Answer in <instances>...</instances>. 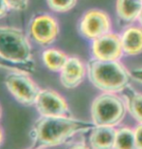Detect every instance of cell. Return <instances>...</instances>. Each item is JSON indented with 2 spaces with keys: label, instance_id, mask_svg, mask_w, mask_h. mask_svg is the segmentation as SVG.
Segmentation results:
<instances>
[{
  "label": "cell",
  "instance_id": "obj_1",
  "mask_svg": "<svg viewBox=\"0 0 142 149\" xmlns=\"http://www.w3.org/2000/svg\"><path fill=\"white\" fill-rule=\"evenodd\" d=\"M94 127V124L72 118L69 115L41 116L30 132L32 148L45 149L63 143L71 136Z\"/></svg>",
  "mask_w": 142,
  "mask_h": 149
},
{
  "label": "cell",
  "instance_id": "obj_19",
  "mask_svg": "<svg viewBox=\"0 0 142 149\" xmlns=\"http://www.w3.org/2000/svg\"><path fill=\"white\" fill-rule=\"evenodd\" d=\"M11 10L15 11H24L28 7L29 0H6Z\"/></svg>",
  "mask_w": 142,
  "mask_h": 149
},
{
  "label": "cell",
  "instance_id": "obj_13",
  "mask_svg": "<svg viewBox=\"0 0 142 149\" xmlns=\"http://www.w3.org/2000/svg\"><path fill=\"white\" fill-rule=\"evenodd\" d=\"M142 10V0H117V16L124 22H132L137 20Z\"/></svg>",
  "mask_w": 142,
  "mask_h": 149
},
{
  "label": "cell",
  "instance_id": "obj_16",
  "mask_svg": "<svg viewBox=\"0 0 142 149\" xmlns=\"http://www.w3.org/2000/svg\"><path fill=\"white\" fill-rule=\"evenodd\" d=\"M127 109H129L132 115L142 124V94L132 93L128 97Z\"/></svg>",
  "mask_w": 142,
  "mask_h": 149
},
{
  "label": "cell",
  "instance_id": "obj_11",
  "mask_svg": "<svg viewBox=\"0 0 142 149\" xmlns=\"http://www.w3.org/2000/svg\"><path fill=\"white\" fill-rule=\"evenodd\" d=\"M126 55H137L142 52V26L130 25L120 34Z\"/></svg>",
  "mask_w": 142,
  "mask_h": 149
},
{
  "label": "cell",
  "instance_id": "obj_17",
  "mask_svg": "<svg viewBox=\"0 0 142 149\" xmlns=\"http://www.w3.org/2000/svg\"><path fill=\"white\" fill-rule=\"evenodd\" d=\"M47 6L55 13H67L78 3V0H46Z\"/></svg>",
  "mask_w": 142,
  "mask_h": 149
},
{
  "label": "cell",
  "instance_id": "obj_2",
  "mask_svg": "<svg viewBox=\"0 0 142 149\" xmlns=\"http://www.w3.org/2000/svg\"><path fill=\"white\" fill-rule=\"evenodd\" d=\"M88 79L95 87L115 93L127 88L132 79L129 71L119 60H99L92 58L87 63Z\"/></svg>",
  "mask_w": 142,
  "mask_h": 149
},
{
  "label": "cell",
  "instance_id": "obj_15",
  "mask_svg": "<svg viewBox=\"0 0 142 149\" xmlns=\"http://www.w3.org/2000/svg\"><path fill=\"white\" fill-rule=\"evenodd\" d=\"M114 147L115 149H135L136 142L134 132L128 128H123L116 132Z\"/></svg>",
  "mask_w": 142,
  "mask_h": 149
},
{
  "label": "cell",
  "instance_id": "obj_27",
  "mask_svg": "<svg viewBox=\"0 0 142 149\" xmlns=\"http://www.w3.org/2000/svg\"><path fill=\"white\" fill-rule=\"evenodd\" d=\"M30 149H39V148H32V147H31Z\"/></svg>",
  "mask_w": 142,
  "mask_h": 149
},
{
  "label": "cell",
  "instance_id": "obj_18",
  "mask_svg": "<svg viewBox=\"0 0 142 149\" xmlns=\"http://www.w3.org/2000/svg\"><path fill=\"white\" fill-rule=\"evenodd\" d=\"M0 68H1V69L9 70V71H19V72L30 74L32 72H34L35 64H30V65L17 64V63H13V62L3 58L2 56H0Z\"/></svg>",
  "mask_w": 142,
  "mask_h": 149
},
{
  "label": "cell",
  "instance_id": "obj_22",
  "mask_svg": "<svg viewBox=\"0 0 142 149\" xmlns=\"http://www.w3.org/2000/svg\"><path fill=\"white\" fill-rule=\"evenodd\" d=\"M132 79L136 80V81L142 83V67L135 68V69L131 71Z\"/></svg>",
  "mask_w": 142,
  "mask_h": 149
},
{
  "label": "cell",
  "instance_id": "obj_6",
  "mask_svg": "<svg viewBox=\"0 0 142 149\" xmlns=\"http://www.w3.org/2000/svg\"><path fill=\"white\" fill-rule=\"evenodd\" d=\"M60 26L52 15L38 14L31 19L28 25V34L35 43L42 47H48L57 39Z\"/></svg>",
  "mask_w": 142,
  "mask_h": 149
},
{
  "label": "cell",
  "instance_id": "obj_20",
  "mask_svg": "<svg viewBox=\"0 0 142 149\" xmlns=\"http://www.w3.org/2000/svg\"><path fill=\"white\" fill-rule=\"evenodd\" d=\"M135 136V142H136V147L138 149H142V124L139 125L134 131Z\"/></svg>",
  "mask_w": 142,
  "mask_h": 149
},
{
  "label": "cell",
  "instance_id": "obj_10",
  "mask_svg": "<svg viewBox=\"0 0 142 149\" xmlns=\"http://www.w3.org/2000/svg\"><path fill=\"white\" fill-rule=\"evenodd\" d=\"M59 73L61 84L67 89H73L83 81L87 74V65L78 56H69Z\"/></svg>",
  "mask_w": 142,
  "mask_h": 149
},
{
  "label": "cell",
  "instance_id": "obj_8",
  "mask_svg": "<svg viewBox=\"0 0 142 149\" xmlns=\"http://www.w3.org/2000/svg\"><path fill=\"white\" fill-rule=\"evenodd\" d=\"M34 106L41 116L54 117L69 115V106L64 97L49 88H41Z\"/></svg>",
  "mask_w": 142,
  "mask_h": 149
},
{
  "label": "cell",
  "instance_id": "obj_12",
  "mask_svg": "<svg viewBox=\"0 0 142 149\" xmlns=\"http://www.w3.org/2000/svg\"><path fill=\"white\" fill-rule=\"evenodd\" d=\"M116 132L110 126H96L90 138L94 149H110L114 146Z\"/></svg>",
  "mask_w": 142,
  "mask_h": 149
},
{
  "label": "cell",
  "instance_id": "obj_25",
  "mask_svg": "<svg viewBox=\"0 0 142 149\" xmlns=\"http://www.w3.org/2000/svg\"><path fill=\"white\" fill-rule=\"evenodd\" d=\"M137 22H138V23H139V25L142 26V10H141V13L139 15V17H138V19H137Z\"/></svg>",
  "mask_w": 142,
  "mask_h": 149
},
{
  "label": "cell",
  "instance_id": "obj_23",
  "mask_svg": "<svg viewBox=\"0 0 142 149\" xmlns=\"http://www.w3.org/2000/svg\"><path fill=\"white\" fill-rule=\"evenodd\" d=\"M71 149H89V148L86 147L83 144H76V145H75V146H73Z\"/></svg>",
  "mask_w": 142,
  "mask_h": 149
},
{
  "label": "cell",
  "instance_id": "obj_9",
  "mask_svg": "<svg viewBox=\"0 0 142 149\" xmlns=\"http://www.w3.org/2000/svg\"><path fill=\"white\" fill-rule=\"evenodd\" d=\"M91 49L93 58L99 60H119L124 54L120 35L113 32L93 40Z\"/></svg>",
  "mask_w": 142,
  "mask_h": 149
},
{
  "label": "cell",
  "instance_id": "obj_14",
  "mask_svg": "<svg viewBox=\"0 0 142 149\" xmlns=\"http://www.w3.org/2000/svg\"><path fill=\"white\" fill-rule=\"evenodd\" d=\"M69 58L66 53L55 47H48L42 53L43 63L52 72H60Z\"/></svg>",
  "mask_w": 142,
  "mask_h": 149
},
{
  "label": "cell",
  "instance_id": "obj_4",
  "mask_svg": "<svg viewBox=\"0 0 142 149\" xmlns=\"http://www.w3.org/2000/svg\"><path fill=\"white\" fill-rule=\"evenodd\" d=\"M127 104L114 93L105 92L98 96L92 104V118L95 126L117 125L125 117Z\"/></svg>",
  "mask_w": 142,
  "mask_h": 149
},
{
  "label": "cell",
  "instance_id": "obj_21",
  "mask_svg": "<svg viewBox=\"0 0 142 149\" xmlns=\"http://www.w3.org/2000/svg\"><path fill=\"white\" fill-rule=\"evenodd\" d=\"M11 8L8 5L7 1L6 0H0V19L7 16Z\"/></svg>",
  "mask_w": 142,
  "mask_h": 149
},
{
  "label": "cell",
  "instance_id": "obj_5",
  "mask_svg": "<svg viewBox=\"0 0 142 149\" xmlns=\"http://www.w3.org/2000/svg\"><path fill=\"white\" fill-rule=\"evenodd\" d=\"M4 83L9 92L19 104L23 106L35 105L41 88L28 73L10 71L5 77Z\"/></svg>",
  "mask_w": 142,
  "mask_h": 149
},
{
  "label": "cell",
  "instance_id": "obj_3",
  "mask_svg": "<svg viewBox=\"0 0 142 149\" xmlns=\"http://www.w3.org/2000/svg\"><path fill=\"white\" fill-rule=\"evenodd\" d=\"M0 56L17 64H34L28 38L17 27L0 26Z\"/></svg>",
  "mask_w": 142,
  "mask_h": 149
},
{
  "label": "cell",
  "instance_id": "obj_26",
  "mask_svg": "<svg viewBox=\"0 0 142 149\" xmlns=\"http://www.w3.org/2000/svg\"><path fill=\"white\" fill-rule=\"evenodd\" d=\"M1 113H2V111H1V108H0V118H1Z\"/></svg>",
  "mask_w": 142,
  "mask_h": 149
},
{
  "label": "cell",
  "instance_id": "obj_24",
  "mask_svg": "<svg viewBox=\"0 0 142 149\" xmlns=\"http://www.w3.org/2000/svg\"><path fill=\"white\" fill-rule=\"evenodd\" d=\"M3 139H4V135H3V131H2V129L0 128V145H1V143H2Z\"/></svg>",
  "mask_w": 142,
  "mask_h": 149
},
{
  "label": "cell",
  "instance_id": "obj_7",
  "mask_svg": "<svg viewBox=\"0 0 142 149\" xmlns=\"http://www.w3.org/2000/svg\"><path fill=\"white\" fill-rule=\"evenodd\" d=\"M111 19L106 12L100 9H90L82 15L78 23V30L82 36L95 40L111 32Z\"/></svg>",
  "mask_w": 142,
  "mask_h": 149
}]
</instances>
